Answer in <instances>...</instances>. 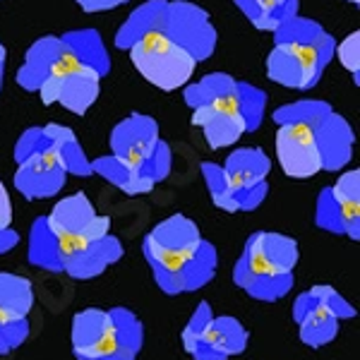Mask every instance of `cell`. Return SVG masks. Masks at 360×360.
<instances>
[{
  "mask_svg": "<svg viewBox=\"0 0 360 360\" xmlns=\"http://www.w3.org/2000/svg\"><path fill=\"white\" fill-rule=\"evenodd\" d=\"M255 27L276 32L278 25L295 17V0H236Z\"/></svg>",
  "mask_w": 360,
  "mask_h": 360,
  "instance_id": "d6986e66",
  "label": "cell"
},
{
  "mask_svg": "<svg viewBox=\"0 0 360 360\" xmlns=\"http://www.w3.org/2000/svg\"><path fill=\"white\" fill-rule=\"evenodd\" d=\"M348 3H353V5H358V0H348Z\"/></svg>",
  "mask_w": 360,
  "mask_h": 360,
  "instance_id": "484cf974",
  "label": "cell"
},
{
  "mask_svg": "<svg viewBox=\"0 0 360 360\" xmlns=\"http://www.w3.org/2000/svg\"><path fill=\"white\" fill-rule=\"evenodd\" d=\"M180 341L193 360H231L245 353L250 334L238 317L214 315L212 305L202 300L183 327Z\"/></svg>",
  "mask_w": 360,
  "mask_h": 360,
  "instance_id": "ba28073f",
  "label": "cell"
},
{
  "mask_svg": "<svg viewBox=\"0 0 360 360\" xmlns=\"http://www.w3.org/2000/svg\"><path fill=\"white\" fill-rule=\"evenodd\" d=\"M144 346V324L123 305L86 307L75 312L70 348L75 360H137Z\"/></svg>",
  "mask_w": 360,
  "mask_h": 360,
  "instance_id": "277c9868",
  "label": "cell"
},
{
  "mask_svg": "<svg viewBox=\"0 0 360 360\" xmlns=\"http://www.w3.org/2000/svg\"><path fill=\"white\" fill-rule=\"evenodd\" d=\"M276 159L288 178H312L322 171L315 127L307 123H281L276 132Z\"/></svg>",
  "mask_w": 360,
  "mask_h": 360,
  "instance_id": "9a60e30c",
  "label": "cell"
},
{
  "mask_svg": "<svg viewBox=\"0 0 360 360\" xmlns=\"http://www.w3.org/2000/svg\"><path fill=\"white\" fill-rule=\"evenodd\" d=\"M156 29L164 32L171 41L183 46L195 60H207V56L217 46V32L209 25L207 13L190 3H166L164 0Z\"/></svg>",
  "mask_w": 360,
  "mask_h": 360,
  "instance_id": "5bb4252c",
  "label": "cell"
},
{
  "mask_svg": "<svg viewBox=\"0 0 360 360\" xmlns=\"http://www.w3.org/2000/svg\"><path fill=\"white\" fill-rule=\"evenodd\" d=\"M127 51H130V60L137 72L164 91H173L188 84L197 65V60L183 46L171 41L159 29L144 32Z\"/></svg>",
  "mask_w": 360,
  "mask_h": 360,
  "instance_id": "9c48e42d",
  "label": "cell"
},
{
  "mask_svg": "<svg viewBox=\"0 0 360 360\" xmlns=\"http://www.w3.org/2000/svg\"><path fill=\"white\" fill-rule=\"evenodd\" d=\"M298 240L274 231H257L233 266V283L259 303H278L295 286Z\"/></svg>",
  "mask_w": 360,
  "mask_h": 360,
  "instance_id": "3957f363",
  "label": "cell"
},
{
  "mask_svg": "<svg viewBox=\"0 0 360 360\" xmlns=\"http://www.w3.org/2000/svg\"><path fill=\"white\" fill-rule=\"evenodd\" d=\"M3 63H5V49L0 46V77H3Z\"/></svg>",
  "mask_w": 360,
  "mask_h": 360,
  "instance_id": "d4e9b609",
  "label": "cell"
},
{
  "mask_svg": "<svg viewBox=\"0 0 360 360\" xmlns=\"http://www.w3.org/2000/svg\"><path fill=\"white\" fill-rule=\"evenodd\" d=\"M34 307L32 281L0 271V356H10L29 339V315Z\"/></svg>",
  "mask_w": 360,
  "mask_h": 360,
  "instance_id": "4fadbf2b",
  "label": "cell"
},
{
  "mask_svg": "<svg viewBox=\"0 0 360 360\" xmlns=\"http://www.w3.org/2000/svg\"><path fill=\"white\" fill-rule=\"evenodd\" d=\"M98 82L101 75L89 72V75H49L41 84H39V94L41 101L49 103H63L68 111L84 115L86 108L96 101L98 96Z\"/></svg>",
  "mask_w": 360,
  "mask_h": 360,
  "instance_id": "2e32d148",
  "label": "cell"
},
{
  "mask_svg": "<svg viewBox=\"0 0 360 360\" xmlns=\"http://www.w3.org/2000/svg\"><path fill=\"white\" fill-rule=\"evenodd\" d=\"M315 139L322 171H341L353 156V132L344 118L329 113L315 125Z\"/></svg>",
  "mask_w": 360,
  "mask_h": 360,
  "instance_id": "e0dca14e",
  "label": "cell"
},
{
  "mask_svg": "<svg viewBox=\"0 0 360 360\" xmlns=\"http://www.w3.org/2000/svg\"><path fill=\"white\" fill-rule=\"evenodd\" d=\"M20 233L13 231V202H10L8 188L0 180V238H15Z\"/></svg>",
  "mask_w": 360,
  "mask_h": 360,
  "instance_id": "7402d4cb",
  "label": "cell"
},
{
  "mask_svg": "<svg viewBox=\"0 0 360 360\" xmlns=\"http://www.w3.org/2000/svg\"><path fill=\"white\" fill-rule=\"evenodd\" d=\"M86 13H98V10H111L115 5H123L127 0H77Z\"/></svg>",
  "mask_w": 360,
  "mask_h": 360,
  "instance_id": "603a6c76",
  "label": "cell"
},
{
  "mask_svg": "<svg viewBox=\"0 0 360 360\" xmlns=\"http://www.w3.org/2000/svg\"><path fill=\"white\" fill-rule=\"evenodd\" d=\"M315 224L327 233L360 238V176L346 171L334 185L322 190L315 209Z\"/></svg>",
  "mask_w": 360,
  "mask_h": 360,
  "instance_id": "7c38bea8",
  "label": "cell"
},
{
  "mask_svg": "<svg viewBox=\"0 0 360 360\" xmlns=\"http://www.w3.org/2000/svg\"><path fill=\"white\" fill-rule=\"evenodd\" d=\"M20 245V236L15 238H0V255H8Z\"/></svg>",
  "mask_w": 360,
  "mask_h": 360,
  "instance_id": "cb8c5ba5",
  "label": "cell"
},
{
  "mask_svg": "<svg viewBox=\"0 0 360 360\" xmlns=\"http://www.w3.org/2000/svg\"><path fill=\"white\" fill-rule=\"evenodd\" d=\"M334 53V41L315 22L291 17L276 27V46L269 53V77L283 86L310 89L324 63Z\"/></svg>",
  "mask_w": 360,
  "mask_h": 360,
  "instance_id": "5b68a950",
  "label": "cell"
},
{
  "mask_svg": "<svg viewBox=\"0 0 360 360\" xmlns=\"http://www.w3.org/2000/svg\"><path fill=\"white\" fill-rule=\"evenodd\" d=\"M46 132L53 137L56 149H58V154H60L68 173H72V176H91V161H86L82 147L77 144V137L72 135L70 127L46 125Z\"/></svg>",
  "mask_w": 360,
  "mask_h": 360,
  "instance_id": "ffe728a7",
  "label": "cell"
},
{
  "mask_svg": "<svg viewBox=\"0 0 360 360\" xmlns=\"http://www.w3.org/2000/svg\"><path fill=\"white\" fill-rule=\"evenodd\" d=\"M271 168V161L262 149H238L226 159L224 166L202 164L205 183L209 197L219 209L229 214L252 212L264 202L269 185H266V173Z\"/></svg>",
  "mask_w": 360,
  "mask_h": 360,
  "instance_id": "8992f818",
  "label": "cell"
},
{
  "mask_svg": "<svg viewBox=\"0 0 360 360\" xmlns=\"http://www.w3.org/2000/svg\"><path fill=\"white\" fill-rule=\"evenodd\" d=\"M15 188L27 200H49L65 188V164L46 127H32L15 147Z\"/></svg>",
  "mask_w": 360,
  "mask_h": 360,
  "instance_id": "52a82bcc",
  "label": "cell"
},
{
  "mask_svg": "<svg viewBox=\"0 0 360 360\" xmlns=\"http://www.w3.org/2000/svg\"><path fill=\"white\" fill-rule=\"evenodd\" d=\"M142 252L154 283L166 295L200 291L219 269L217 248L202 238L200 226L183 214H173L156 224L144 236Z\"/></svg>",
  "mask_w": 360,
  "mask_h": 360,
  "instance_id": "7a4b0ae2",
  "label": "cell"
},
{
  "mask_svg": "<svg viewBox=\"0 0 360 360\" xmlns=\"http://www.w3.org/2000/svg\"><path fill=\"white\" fill-rule=\"evenodd\" d=\"M360 34L358 32H353L351 37L346 39L344 44L336 49V56H339V60H341V65H344L348 72L353 75V79H356V84H358V75H360Z\"/></svg>",
  "mask_w": 360,
  "mask_h": 360,
  "instance_id": "44dd1931",
  "label": "cell"
},
{
  "mask_svg": "<svg viewBox=\"0 0 360 360\" xmlns=\"http://www.w3.org/2000/svg\"><path fill=\"white\" fill-rule=\"evenodd\" d=\"M113 156L161 183L171 171V149L159 139V127L147 115H130L111 135Z\"/></svg>",
  "mask_w": 360,
  "mask_h": 360,
  "instance_id": "8fae6325",
  "label": "cell"
},
{
  "mask_svg": "<svg viewBox=\"0 0 360 360\" xmlns=\"http://www.w3.org/2000/svg\"><path fill=\"white\" fill-rule=\"evenodd\" d=\"M91 173H98L101 178H106L108 183H113L120 193L137 197V195H149L156 188L152 178H147L142 171L132 168L130 164L120 161L118 156H103V159L91 161Z\"/></svg>",
  "mask_w": 360,
  "mask_h": 360,
  "instance_id": "ac0fdd59",
  "label": "cell"
},
{
  "mask_svg": "<svg viewBox=\"0 0 360 360\" xmlns=\"http://www.w3.org/2000/svg\"><path fill=\"white\" fill-rule=\"evenodd\" d=\"M123 252V243L111 233V219L96 214L84 193L56 202L49 217H39L29 231V264L75 281L101 276Z\"/></svg>",
  "mask_w": 360,
  "mask_h": 360,
  "instance_id": "6da1fadb",
  "label": "cell"
},
{
  "mask_svg": "<svg viewBox=\"0 0 360 360\" xmlns=\"http://www.w3.org/2000/svg\"><path fill=\"white\" fill-rule=\"evenodd\" d=\"M358 312L334 286L317 283L293 300L291 317L298 324V336L307 348H322L339 336V324Z\"/></svg>",
  "mask_w": 360,
  "mask_h": 360,
  "instance_id": "30bf717a",
  "label": "cell"
}]
</instances>
